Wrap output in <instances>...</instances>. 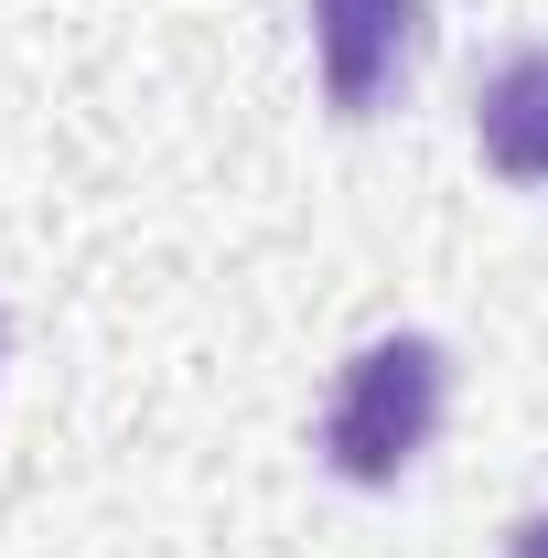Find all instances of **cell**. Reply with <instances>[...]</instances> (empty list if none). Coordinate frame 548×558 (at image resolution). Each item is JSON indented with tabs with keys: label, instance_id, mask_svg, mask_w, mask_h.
Instances as JSON below:
<instances>
[{
	"label": "cell",
	"instance_id": "obj_1",
	"mask_svg": "<svg viewBox=\"0 0 548 558\" xmlns=\"http://www.w3.org/2000/svg\"><path fill=\"white\" fill-rule=\"evenodd\" d=\"M441 398H452V354L430 333H377L366 354H344L334 398H323V462L366 494L398 484L441 429Z\"/></svg>",
	"mask_w": 548,
	"mask_h": 558
},
{
	"label": "cell",
	"instance_id": "obj_2",
	"mask_svg": "<svg viewBox=\"0 0 548 558\" xmlns=\"http://www.w3.org/2000/svg\"><path fill=\"white\" fill-rule=\"evenodd\" d=\"M430 0H312V54H323V97L334 119H377L388 86L409 75Z\"/></svg>",
	"mask_w": 548,
	"mask_h": 558
},
{
	"label": "cell",
	"instance_id": "obj_3",
	"mask_svg": "<svg viewBox=\"0 0 548 558\" xmlns=\"http://www.w3.org/2000/svg\"><path fill=\"white\" fill-rule=\"evenodd\" d=\"M474 140L505 183H548V44H516L474 86Z\"/></svg>",
	"mask_w": 548,
	"mask_h": 558
},
{
	"label": "cell",
	"instance_id": "obj_4",
	"mask_svg": "<svg viewBox=\"0 0 548 558\" xmlns=\"http://www.w3.org/2000/svg\"><path fill=\"white\" fill-rule=\"evenodd\" d=\"M505 558H548V505L527 515V526H516V537H505Z\"/></svg>",
	"mask_w": 548,
	"mask_h": 558
}]
</instances>
